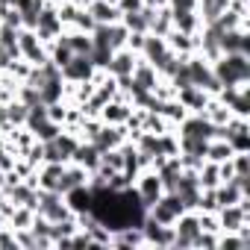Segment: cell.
<instances>
[{
  "instance_id": "obj_1",
  "label": "cell",
  "mask_w": 250,
  "mask_h": 250,
  "mask_svg": "<svg viewBox=\"0 0 250 250\" xmlns=\"http://www.w3.org/2000/svg\"><path fill=\"white\" fill-rule=\"evenodd\" d=\"M209 65H212V74L221 83V88L250 83V53H221Z\"/></svg>"
},
{
  "instance_id": "obj_2",
  "label": "cell",
  "mask_w": 250,
  "mask_h": 250,
  "mask_svg": "<svg viewBox=\"0 0 250 250\" xmlns=\"http://www.w3.org/2000/svg\"><path fill=\"white\" fill-rule=\"evenodd\" d=\"M215 218H218V232H238L241 227L250 224V194L244 200H238V203L218 206Z\"/></svg>"
},
{
  "instance_id": "obj_3",
  "label": "cell",
  "mask_w": 250,
  "mask_h": 250,
  "mask_svg": "<svg viewBox=\"0 0 250 250\" xmlns=\"http://www.w3.org/2000/svg\"><path fill=\"white\" fill-rule=\"evenodd\" d=\"M133 191H136L139 203H142L145 209H150V206L165 194V186H162V177L156 174V168H145V171H139L136 180H133Z\"/></svg>"
},
{
  "instance_id": "obj_4",
  "label": "cell",
  "mask_w": 250,
  "mask_h": 250,
  "mask_svg": "<svg viewBox=\"0 0 250 250\" xmlns=\"http://www.w3.org/2000/svg\"><path fill=\"white\" fill-rule=\"evenodd\" d=\"M18 56L30 65H44L47 62V44L36 36V30H30V27L18 30Z\"/></svg>"
},
{
  "instance_id": "obj_5",
  "label": "cell",
  "mask_w": 250,
  "mask_h": 250,
  "mask_svg": "<svg viewBox=\"0 0 250 250\" xmlns=\"http://www.w3.org/2000/svg\"><path fill=\"white\" fill-rule=\"evenodd\" d=\"M183 212H186V203H183V197H180L177 191H165V194L147 209V215H150L156 224H165V227H171Z\"/></svg>"
},
{
  "instance_id": "obj_6",
  "label": "cell",
  "mask_w": 250,
  "mask_h": 250,
  "mask_svg": "<svg viewBox=\"0 0 250 250\" xmlns=\"http://www.w3.org/2000/svg\"><path fill=\"white\" fill-rule=\"evenodd\" d=\"M171 227H174V244H171V247H177V250H188V247H194V238H197V232H200L197 209H186Z\"/></svg>"
},
{
  "instance_id": "obj_7",
  "label": "cell",
  "mask_w": 250,
  "mask_h": 250,
  "mask_svg": "<svg viewBox=\"0 0 250 250\" xmlns=\"http://www.w3.org/2000/svg\"><path fill=\"white\" fill-rule=\"evenodd\" d=\"M33 30H36V36H39L44 44H50L53 39H59V36L65 33V24H62V18H59V12H56V3H44V6H42V12H39Z\"/></svg>"
},
{
  "instance_id": "obj_8",
  "label": "cell",
  "mask_w": 250,
  "mask_h": 250,
  "mask_svg": "<svg viewBox=\"0 0 250 250\" xmlns=\"http://www.w3.org/2000/svg\"><path fill=\"white\" fill-rule=\"evenodd\" d=\"M142 232H145V247L171 250V244H174V227L156 224L150 215H145V221H142Z\"/></svg>"
},
{
  "instance_id": "obj_9",
  "label": "cell",
  "mask_w": 250,
  "mask_h": 250,
  "mask_svg": "<svg viewBox=\"0 0 250 250\" xmlns=\"http://www.w3.org/2000/svg\"><path fill=\"white\" fill-rule=\"evenodd\" d=\"M136 62H139V53H133L130 47H118V50H112V56H109L103 71L109 77H115V80H127V77H133Z\"/></svg>"
},
{
  "instance_id": "obj_10",
  "label": "cell",
  "mask_w": 250,
  "mask_h": 250,
  "mask_svg": "<svg viewBox=\"0 0 250 250\" xmlns=\"http://www.w3.org/2000/svg\"><path fill=\"white\" fill-rule=\"evenodd\" d=\"M59 71H62V80H65V83H88V80H94V74H97L94 62H91L88 56H83V53H74L71 62H68L65 68H59Z\"/></svg>"
},
{
  "instance_id": "obj_11",
  "label": "cell",
  "mask_w": 250,
  "mask_h": 250,
  "mask_svg": "<svg viewBox=\"0 0 250 250\" xmlns=\"http://www.w3.org/2000/svg\"><path fill=\"white\" fill-rule=\"evenodd\" d=\"M174 97H177V103H180L186 112H203L212 94L203 91V88H197V85H183V88H177Z\"/></svg>"
},
{
  "instance_id": "obj_12",
  "label": "cell",
  "mask_w": 250,
  "mask_h": 250,
  "mask_svg": "<svg viewBox=\"0 0 250 250\" xmlns=\"http://www.w3.org/2000/svg\"><path fill=\"white\" fill-rule=\"evenodd\" d=\"M62 200H65V206H68L74 215H88V212H91V188H88V183L62 191Z\"/></svg>"
},
{
  "instance_id": "obj_13",
  "label": "cell",
  "mask_w": 250,
  "mask_h": 250,
  "mask_svg": "<svg viewBox=\"0 0 250 250\" xmlns=\"http://www.w3.org/2000/svg\"><path fill=\"white\" fill-rule=\"evenodd\" d=\"M71 162L74 165H80V168H85L88 174L100 165V150L91 145V142H85V139H80V145L74 147V153H71Z\"/></svg>"
},
{
  "instance_id": "obj_14",
  "label": "cell",
  "mask_w": 250,
  "mask_h": 250,
  "mask_svg": "<svg viewBox=\"0 0 250 250\" xmlns=\"http://www.w3.org/2000/svg\"><path fill=\"white\" fill-rule=\"evenodd\" d=\"M112 247L118 250H133V247H145V232L142 227H124L112 232Z\"/></svg>"
},
{
  "instance_id": "obj_15",
  "label": "cell",
  "mask_w": 250,
  "mask_h": 250,
  "mask_svg": "<svg viewBox=\"0 0 250 250\" xmlns=\"http://www.w3.org/2000/svg\"><path fill=\"white\" fill-rule=\"evenodd\" d=\"M165 42H168V47H171L177 56H191V53L197 50V36L180 33V30H174V27L165 33Z\"/></svg>"
},
{
  "instance_id": "obj_16",
  "label": "cell",
  "mask_w": 250,
  "mask_h": 250,
  "mask_svg": "<svg viewBox=\"0 0 250 250\" xmlns=\"http://www.w3.org/2000/svg\"><path fill=\"white\" fill-rule=\"evenodd\" d=\"M83 9L91 15L94 24H115V21H121L118 6H115V3H106V0H91V3L83 6Z\"/></svg>"
},
{
  "instance_id": "obj_17",
  "label": "cell",
  "mask_w": 250,
  "mask_h": 250,
  "mask_svg": "<svg viewBox=\"0 0 250 250\" xmlns=\"http://www.w3.org/2000/svg\"><path fill=\"white\" fill-rule=\"evenodd\" d=\"M171 27L180 33H188V36H197L203 21H200L197 9H186V12H171Z\"/></svg>"
},
{
  "instance_id": "obj_18",
  "label": "cell",
  "mask_w": 250,
  "mask_h": 250,
  "mask_svg": "<svg viewBox=\"0 0 250 250\" xmlns=\"http://www.w3.org/2000/svg\"><path fill=\"white\" fill-rule=\"evenodd\" d=\"M229 9V0H197V15H200V21L203 24H209V21H215L221 12H227Z\"/></svg>"
},
{
  "instance_id": "obj_19",
  "label": "cell",
  "mask_w": 250,
  "mask_h": 250,
  "mask_svg": "<svg viewBox=\"0 0 250 250\" xmlns=\"http://www.w3.org/2000/svg\"><path fill=\"white\" fill-rule=\"evenodd\" d=\"M200 115H206V118H209V121L215 124V127H224V124H227V121L232 118V112H229V109H227V106H224V103H221V100H218L215 94L209 97V103H206V109H203Z\"/></svg>"
},
{
  "instance_id": "obj_20",
  "label": "cell",
  "mask_w": 250,
  "mask_h": 250,
  "mask_svg": "<svg viewBox=\"0 0 250 250\" xmlns=\"http://www.w3.org/2000/svg\"><path fill=\"white\" fill-rule=\"evenodd\" d=\"M197 183H200V188H215V186L221 183L218 162H209V159H203V162L197 165Z\"/></svg>"
},
{
  "instance_id": "obj_21",
  "label": "cell",
  "mask_w": 250,
  "mask_h": 250,
  "mask_svg": "<svg viewBox=\"0 0 250 250\" xmlns=\"http://www.w3.org/2000/svg\"><path fill=\"white\" fill-rule=\"evenodd\" d=\"M247 247H250V235H241V232H218L215 250H247Z\"/></svg>"
},
{
  "instance_id": "obj_22",
  "label": "cell",
  "mask_w": 250,
  "mask_h": 250,
  "mask_svg": "<svg viewBox=\"0 0 250 250\" xmlns=\"http://www.w3.org/2000/svg\"><path fill=\"white\" fill-rule=\"evenodd\" d=\"M229 156H232V147H229L227 139H221V136L209 139V145H206V159H209V162H224V159H229Z\"/></svg>"
},
{
  "instance_id": "obj_23",
  "label": "cell",
  "mask_w": 250,
  "mask_h": 250,
  "mask_svg": "<svg viewBox=\"0 0 250 250\" xmlns=\"http://www.w3.org/2000/svg\"><path fill=\"white\" fill-rule=\"evenodd\" d=\"M27 112H30V106L21 103L18 97L6 100V121H9V127H24V124H27Z\"/></svg>"
},
{
  "instance_id": "obj_24",
  "label": "cell",
  "mask_w": 250,
  "mask_h": 250,
  "mask_svg": "<svg viewBox=\"0 0 250 250\" xmlns=\"http://www.w3.org/2000/svg\"><path fill=\"white\" fill-rule=\"evenodd\" d=\"M232 171H235V177H250V150L232 153Z\"/></svg>"
},
{
  "instance_id": "obj_25",
  "label": "cell",
  "mask_w": 250,
  "mask_h": 250,
  "mask_svg": "<svg viewBox=\"0 0 250 250\" xmlns=\"http://www.w3.org/2000/svg\"><path fill=\"white\" fill-rule=\"evenodd\" d=\"M215 244H218V232H197V238H194V247L197 250H203V247H209V250H215Z\"/></svg>"
},
{
  "instance_id": "obj_26",
  "label": "cell",
  "mask_w": 250,
  "mask_h": 250,
  "mask_svg": "<svg viewBox=\"0 0 250 250\" xmlns=\"http://www.w3.org/2000/svg\"><path fill=\"white\" fill-rule=\"evenodd\" d=\"M118 12L124 15V12H139V9H145V0H118Z\"/></svg>"
}]
</instances>
